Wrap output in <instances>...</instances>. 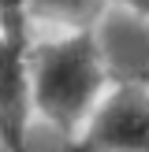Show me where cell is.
I'll return each instance as SVG.
<instances>
[{"instance_id": "6da1fadb", "label": "cell", "mask_w": 149, "mask_h": 152, "mask_svg": "<svg viewBox=\"0 0 149 152\" xmlns=\"http://www.w3.org/2000/svg\"><path fill=\"white\" fill-rule=\"evenodd\" d=\"M108 67L97 30H60V37L30 41V96L34 111L63 137H78L104 96Z\"/></svg>"}, {"instance_id": "7a4b0ae2", "label": "cell", "mask_w": 149, "mask_h": 152, "mask_svg": "<svg viewBox=\"0 0 149 152\" xmlns=\"http://www.w3.org/2000/svg\"><path fill=\"white\" fill-rule=\"evenodd\" d=\"M71 152H149V89L123 86L97 100Z\"/></svg>"}, {"instance_id": "3957f363", "label": "cell", "mask_w": 149, "mask_h": 152, "mask_svg": "<svg viewBox=\"0 0 149 152\" xmlns=\"http://www.w3.org/2000/svg\"><path fill=\"white\" fill-rule=\"evenodd\" d=\"M30 115V34L0 30V152H26Z\"/></svg>"}, {"instance_id": "277c9868", "label": "cell", "mask_w": 149, "mask_h": 152, "mask_svg": "<svg viewBox=\"0 0 149 152\" xmlns=\"http://www.w3.org/2000/svg\"><path fill=\"white\" fill-rule=\"evenodd\" d=\"M112 0H26V19L56 30H93Z\"/></svg>"}, {"instance_id": "5b68a950", "label": "cell", "mask_w": 149, "mask_h": 152, "mask_svg": "<svg viewBox=\"0 0 149 152\" xmlns=\"http://www.w3.org/2000/svg\"><path fill=\"white\" fill-rule=\"evenodd\" d=\"M0 30H7V34H30L26 0H0Z\"/></svg>"}, {"instance_id": "8992f818", "label": "cell", "mask_w": 149, "mask_h": 152, "mask_svg": "<svg viewBox=\"0 0 149 152\" xmlns=\"http://www.w3.org/2000/svg\"><path fill=\"white\" fill-rule=\"evenodd\" d=\"M119 7H127V11H134V15H142V19L149 22V0H116Z\"/></svg>"}]
</instances>
